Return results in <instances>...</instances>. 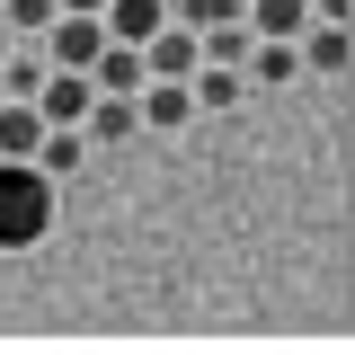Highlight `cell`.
Wrapping results in <instances>:
<instances>
[{"mask_svg": "<svg viewBox=\"0 0 355 355\" xmlns=\"http://www.w3.org/2000/svg\"><path fill=\"white\" fill-rule=\"evenodd\" d=\"M53 178L36 160H0V249H36L44 231H53Z\"/></svg>", "mask_w": 355, "mask_h": 355, "instance_id": "6da1fadb", "label": "cell"}, {"mask_svg": "<svg viewBox=\"0 0 355 355\" xmlns=\"http://www.w3.org/2000/svg\"><path fill=\"white\" fill-rule=\"evenodd\" d=\"M36 44H44V62H62V71H89V53L107 44V18H98V9H53Z\"/></svg>", "mask_w": 355, "mask_h": 355, "instance_id": "7a4b0ae2", "label": "cell"}, {"mask_svg": "<svg viewBox=\"0 0 355 355\" xmlns=\"http://www.w3.org/2000/svg\"><path fill=\"white\" fill-rule=\"evenodd\" d=\"M196 62H205V44H196V27H178V18H160V27L142 36V71H151V80H187Z\"/></svg>", "mask_w": 355, "mask_h": 355, "instance_id": "3957f363", "label": "cell"}, {"mask_svg": "<svg viewBox=\"0 0 355 355\" xmlns=\"http://www.w3.org/2000/svg\"><path fill=\"white\" fill-rule=\"evenodd\" d=\"M89 98H98V89H89V71L44 62V80H36V116H44V125H80V116H89Z\"/></svg>", "mask_w": 355, "mask_h": 355, "instance_id": "277c9868", "label": "cell"}, {"mask_svg": "<svg viewBox=\"0 0 355 355\" xmlns=\"http://www.w3.org/2000/svg\"><path fill=\"white\" fill-rule=\"evenodd\" d=\"M293 53H302V71H320V80H347V18H302Z\"/></svg>", "mask_w": 355, "mask_h": 355, "instance_id": "5b68a950", "label": "cell"}, {"mask_svg": "<svg viewBox=\"0 0 355 355\" xmlns=\"http://www.w3.org/2000/svg\"><path fill=\"white\" fill-rule=\"evenodd\" d=\"M151 80L142 71V44H125V36H107L98 53H89V89H107V98H133V89Z\"/></svg>", "mask_w": 355, "mask_h": 355, "instance_id": "8992f818", "label": "cell"}, {"mask_svg": "<svg viewBox=\"0 0 355 355\" xmlns=\"http://www.w3.org/2000/svg\"><path fill=\"white\" fill-rule=\"evenodd\" d=\"M125 133H142L133 98H107V89H98V98H89V116H80V142H89V151H116Z\"/></svg>", "mask_w": 355, "mask_h": 355, "instance_id": "52a82bcc", "label": "cell"}, {"mask_svg": "<svg viewBox=\"0 0 355 355\" xmlns=\"http://www.w3.org/2000/svg\"><path fill=\"white\" fill-rule=\"evenodd\" d=\"M36 142H44L36 98H0V160H36Z\"/></svg>", "mask_w": 355, "mask_h": 355, "instance_id": "ba28073f", "label": "cell"}, {"mask_svg": "<svg viewBox=\"0 0 355 355\" xmlns=\"http://www.w3.org/2000/svg\"><path fill=\"white\" fill-rule=\"evenodd\" d=\"M187 98H196V116L240 107V62H196V71H187Z\"/></svg>", "mask_w": 355, "mask_h": 355, "instance_id": "9c48e42d", "label": "cell"}, {"mask_svg": "<svg viewBox=\"0 0 355 355\" xmlns=\"http://www.w3.org/2000/svg\"><path fill=\"white\" fill-rule=\"evenodd\" d=\"M36 169L62 187V178H80L89 169V142H80V125H44V142H36Z\"/></svg>", "mask_w": 355, "mask_h": 355, "instance_id": "30bf717a", "label": "cell"}, {"mask_svg": "<svg viewBox=\"0 0 355 355\" xmlns=\"http://www.w3.org/2000/svg\"><path fill=\"white\" fill-rule=\"evenodd\" d=\"M98 18H107V36H125V44H142V36H151V27H160V18H169V0H107Z\"/></svg>", "mask_w": 355, "mask_h": 355, "instance_id": "8fae6325", "label": "cell"}, {"mask_svg": "<svg viewBox=\"0 0 355 355\" xmlns=\"http://www.w3.org/2000/svg\"><path fill=\"white\" fill-rule=\"evenodd\" d=\"M44 18H53V0H0V27H9L18 44H36V36H44Z\"/></svg>", "mask_w": 355, "mask_h": 355, "instance_id": "7c38bea8", "label": "cell"}, {"mask_svg": "<svg viewBox=\"0 0 355 355\" xmlns=\"http://www.w3.org/2000/svg\"><path fill=\"white\" fill-rule=\"evenodd\" d=\"M302 9H311V18H347L355 0H302Z\"/></svg>", "mask_w": 355, "mask_h": 355, "instance_id": "4fadbf2b", "label": "cell"}, {"mask_svg": "<svg viewBox=\"0 0 355 355\" xmlns=\"http://www.w3.org/2000/svg\"><path fill=\"white\" fill-rule=\"evenodd\" d=\"M53 9H107V0H53Z\"/></svg>", "mask_w": 355, "mask_h": 355, "instance_id": "5bb4252c", "label": "cell"}]
</instances>
